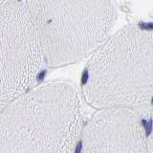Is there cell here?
I'll return each mask as SVG.
<instances>
[{
  "mask_svg": "<svg viewBox=\"0 0 153 153\" xmlns=\"http://www.w3.org/2000/svg\"><path fill=\"white\" fill-rule=\"evenodd\" d=\"M83 127L74 86L41 84L2 106L0 153H76Z\"/></svg>",
  "mask_w": 153,
  "mask_h": 153,
  "instance_id": "obj_1",
  "label": "cell"
},
{
  "mask_svg": "<svg viewBox=\"0 0 153 153\" xmlns=\"http://www.w3.org/2000/svg\"><path fill=\"white\" fill-rule=\"evenodd\" d=\"M81 91L97 110H135L153 102V29L129 26L109 37L89 59Z\"/></svg>",
  "mask_w": 153,
  "mask_h": 153,
  "instance_id": "obj_2",
  "label": "cell"
},
{
  "mask_svg": "<svg viewBox=\"0 0 153 153\" xmlns=\"http://www.w3.org/2000/svg\"><path fill=\"white\" fill-rule=\"evenodd\" d=\"M25 5L50 67L93 55L118 17L112 0H27Z\"/></svg>",
  "mask_w": 153,
  "mask_h": 153,
  "instance_id": "obj_3",
  "label": "cell"
},
{
  "mask_svg": "<svg viewBox=\"0 0 153 153\" xmlns=\"http://www.w3.org/2000/svg\"><path fill=\"white\" fill-rule=\"evenodd\" d=\"M0 23V99L3 106L35 87L45 59L25 4L19 0L2 4Z\"/></svg>",
  "mask_w": 153,
  "mask_h": 153,
  "instance_id": "obj_4",
  "label": "cell"
},
{
  "mask_svg": "<svg viewBox=\"0 0 153 153\" xmlns=\"http://www.w3.org/2000/svg\"><path fill=\"white\" fill-rule=\"evenodd\" d=\"M76 153H147L146 127L133 110H97L84 124Z\"/></svg>",
  "mask_w": 153,
  "mask_h": 153,
  "instance_id": "obj_5",
  "label": "cell"
},
{
  "mask_svg": "<svg viewBox=\"0 0 153 153\" xmlns=\"http://www.w3.org/2000/svg\"><path fill=\"white\" fill-rule=\"evenodd\" d=\"M146 149L147 153H153V108L150 116L149 128L146 132Z\"/></svg>",
  "mask_w": 153,
  "mask_h": 153,
  "instance_id": "obj_6",
  "label": "cell"
},
{
  "mask_svg": "<svg viewBox=\"0 0 153 153\" xmlns=\"http://www.w3.org/2000/svg\"><path fill=\"white\" fill-rule=\"evenodd\" d=\"M0 1H1V5H2V4H4L5 2H6V1H8V0H0Z\"/></svg>",
  "mask_w": 153,
  "mask_h": 153,
  "instance_id": "obj_7",
  "label": "cell"
}]
</instances>
